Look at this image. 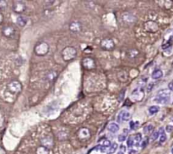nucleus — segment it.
<instances>
[{
  "instance_id": "1",
  "label": "nucleus",
  "mask_w": 173,
  "mask_h": 154,
  "mask_svg": "<svg viewBox=\"0 0 173 154\" xmlns=\"http://www.w3.org/2000/svg\"><path fill=\"white\" fill-rule=\"evenodd\" d=\"M77 55V50L74 47H65L62 52V57L64 61H69Z\"/></svg>"
},
{
  "instance_id": "2",
  "label": "nucleus",
  "mask_w": 173,
  "mask_h": 154,
  "mask_svg": "<svg viewBox=\"0 0 173 154\" xmlns=\"http://www.w3.org/2000/svg\"><path fill=\"white\" fill-rule=\"evenodd\" d=\"M34 51H35V53L38 56H44L49 51V46L47 42H38L37 44L35 46Z\"/></svg>"
},
{
  "instance_id": "3",
  "label": "nucleus",
  "mask_w": 173,
  "mask_h": 154,
  "mask_svg": "<svg viewBox=\"0 0 173 154\" xmlns=\"http://www.w3.org/2000/svg\"><path fill=\"white\" fill-rule=\"evenodd\" d=\"M144 28L146 32L151 33H154L156 32H158L159 30V25L154 22L153 20H149V21H146L144 24Z\"/></svg>"
},
{
  "instance_id": "4",
  "label": "nucleus",
  "mask_w": 173,
  "mask_h": 154,
  "mask_svg": "<svg viewBox=\"0 0 173 154\" xmlns=\"http://www.w3.org/2000/svg\"><path fill=\"white\" fill-rule=\"evenodd\" d=\"M8 89H9L10 92L17 94L20 92V91L22 89V86L18 80H13V81H11L8 84Z\"/></svg>"
},
{
  "instance_id": "5",
  "label": "nucleus",
  "mask_w": 173,
  "mask_h": 154,
  "mask_svg": "<svg viewBox=\"0 0 173 154\" xmlns=\"http://www.w3.org/2000/svg\"><path fill=\"white\" fill-rule=\"evenodd\" d=\"M25 9H26V6L23 1H14L13 3V10L15 13L21 14L25 10Z\"/></svg>"
},
{
  "instance_id": "6",
  "label": "nucleus",
  "mask_w": 173,
  "mask_h": 154,
  "mask_svg": "<svg viewBox=\"0 0 173 154\" xmlns=\"http://www.w3.org/2000/svg\"><path fill=\"white\" fill-rule=\"evenodd\" d=\"M101 47H102L105 50H112L114 47H115V43L113 42V40L110 39V38H105L103 39L101 42Z\"/></svg>"
},
{
  "instance_id": "7",
  "label": "nucleus",
  "mask_w": 173,
  "mask_h": 154,
  "mask_svg": "<svg viewBox=\"0 0 173 154\" xmlns=\"http://www.w3.org/2000/svg\"><path fill=\"white\" fill-rule=\"evenodd\" d=\"M2 32L6 38H13L15 36V29L12 26H5L3 27Z\"/></svg>"
},
{
  "instance_id": "8",
  "label": "nucleus",
  "mask_w": 173,
  "mask_h": 154,
  "mask_svg": "<svg viewBox=\"0 0 173 154\" xmlns=\"http://www.w3.org/2000/svg\"><path fill=\"white\" fill-rule=\"evenodd\" d=\"M82 65H83V66L86 70H92L95 66V61L92 59H90V58H85V59H84L83 61H82Z\"/></svg>"
},
{
  "instance_id": "9",
  "label": "nucleus",
  "mask_w": 173,
  "mask_h": 154,
  "mask_svg": "<svg viewBox=\"0 0 173 154\" xmlns=\"http://www.w3.org/2000/svg\"><path fill=\"white\" fill-rule=\"evenodd\" d=\"M41 142L43 146L47 147V149H50L53 146V140L50 136H46L41 139Z\"/></svg>"
},
{
  "instance_id": "10",
  "label": "nucleus",
  "mask_w": 173,
  "mask_h": 154,
  "mask_svg": "<svg viewBox=\"0 0 173 154\" xmlns=\"http://www.w3.org/2000/svg\"><path fill=\"white\" fill-rule=\"evenodd\" d=\"M79 136H80V139L82 140L89 139L90 137V132L87 128H82L79 132Z\"/></svg>"
},
{
  "instance_id": "11",
  "label": "nucleus",
  "mask_w": 173,
  "mask_h": 154,
  "mask_svg": "<svg viewBox=\"0 0 173 154\" xmlns=\"http://www.w3.org/2000/svg\"><path fill=\"white\" fill-rule=\"evenodd\" d=\"M69 29H70L71 32H79L81 31V29H82V26H81L80 22L74 21V22H72V23L70 24Z\"/></svg>"
},
{
  "instance_id": "12",
  "label": "nucleus",
  "mask_w": 173,
  "mask_h": 154,
  "mask_svg": "<svg viewBox=\"0 0 173 154\" xmlns=\"http://www.w3.org/2000/svg\"><path fill=\"white\" fill-rule=\"evenodd\" d=\"M129 118H130V113H129L127 112V111H121L119 113L118 116H117V120H118V122L127 121V120L129 119Z\"/></svg>"
},
{
  "instance_id": "13",
  "label": "nucleus",
  "mask_w": 173,
  "mask_h": 154,
  "mask_svg": "<svg viewBox=\"0 0 173 154\" xmlns=\"http://www.w3.org/2000/svg\"><path fill=\"white\" fill-rule=\"evenodd\" d=\"M57 76V73L56 71H52V70H50L47 73V75L45 76V80L48 81V82H51L52 80L56 79V77Z\"/></svg>"
},
{
  "instance_id": "14",
  "label": "nucleus",
  "mask_w": 173,
  "mask_h": 154,
  "mask_svg": "<svg viewBox=\"0 0 173 154\" xmlns=\"http://www.w3.org/2000/svg\"><path fill=\"white\" fill-rule=\"evenodd\" d=\"M133 94H134L133 99H134L135 102H139V101H141V100L143 99V98H144V96H145V93H144L143 90H140V92H137V90H135V91L132 93V95H133Z\"/></svg>"
},
{
  "instance_id": "15",
  "label": "nucleus",
  "mask_w": 173,
  "mask_h": 154,
  "mask_svg": "<svg viewBox=\"0 0 173 154\" xmlns=\"http://www.w3.org/2000/svg\"><path fill=\"white\" fill-rule=\"evenodd\" d=\"M108 130H109V131H111L112 133H117V131H119V125H117V123L112 122L108 125Z\"/></svg>"
},
{
  "instance_id": "16",
  "label": "nucleus",
  "mask_w": 173,
  "mask_h": 154,
  "mask_svg": "<svg viewBox=\"0 0 173 154\" xmlns=\"http://www.w3.org/2000/svg\"><path fill=\"white\" fill-rule=\"evenodd\" d=\"M117 77H118V80L122 82H125L128 80V74L123 70H121L117 73Z\"/></svg>"
},
{
  "instance_id": "17",
  "label": "nucleus",
  "mask_w": 173,
  "mask_h": 154,
  "mask_svg": "<svg viewBox=\"0 0 173 154\" xmlns=\"http://www.w3.org/2000/svg\"><path fill=\"white\" fill-rule=\"evenodd\" d=\"M154 101L155 103H158L160 104H166L169 103L170 101V97L167 98H162V97H156L155 99H154Z\"/></svg>"
},
{
  "instance_id": "18",
  "label": "nucleus",
  "mask_w": 173,
  "mask_h": 154,
  "mask_svg": "<svg viewBox=\"0 0 173 154\" xmlns=\"http://www.w3.org/2000/svg\"><path fill=\"white\" fill-rule=\"evenodd\" d=\"M16 23L18 24V26H19L20 27H24L27 23V19L24 16H19L16 20Z\"/></svg>"
},
{
  "instance_id": "19",
  "label": "nucleus",
  "mask_w": 173,
  "mask_h": 154,
  "mask_svg": "<svg viewBox=\"0 0 173 154\" xmlns=\"http://www.w3.org/2000/svg\"><path fill=\"white\" fill-rule=\"evenodd\" d=\"M162 76H163V72H162V70H154V72L152 73V75H151L152 79H154V80L160 79Z\"/></svg>"
},
{
  "instance_id": "20",
  "label": "nucleus",
  "mask_w": 173,
  "mask_h": 154,
  "mask_svg": "<svg viewBox=\"0 0 173 154\" xmlns=\"http://www.w3.org/2000/svg\"><path fill=\"white\" fill-rule=\"evenodd\" d=\"M171 95V92L170 91L167 90V89H162L158 92L157 93V97H162V98H167V97H170Z\"/></svg>"
},
{
  "instance_id": "21",
  "label": "nucleus",
  "mask_w": 173,
  "mask_h": 154,
  "mask_svg": "<svg viewBox=\"0 0 173 154\" xmlns=\"http://www.w3.org/2000/svg\"><path fill=\"white\" fill-rule=\"evenodd\" d=\"M37 154H49V149H47L45 146H40L37 150Z\"/></svg>"
},
{
  "instance_id": "22",
  "label": "nucleus",
  "mask_w": 173,
  "mask_h": 154,
  "mask_svg": "<svg viewBox=\"0 0 173 154\" xmlns=\"http://www.w3.org/2000/svg\"><path fill=\"white\" fill-rule=\"evenodd\" d=\"M117 147H118V145H117V143H116V142L112 143V144L110 146V148H109V150H108L107 154L114 153V152L117 151Z\"/></svg>"
},
{
  "instance_id": "23",
  "label": "nucleus",
  "mask_w": 173,
  "mask_h": 154,
  "mask_svg": "<svg viewBox=\"0 0 173 154\" xmlns=\"http://www.w3.org/2000/svg\"><path fill=\"white\" fill-rule=\"evenodd\" d=\"M160 143H164L166 140V135L165 134V132H164V128L163 127H161L160 129Z\"/></svg>"
},
{
  "instance_id": "24",
  "label": "nucleus",
  "mask_w": 173,
  "mask_h": 154,
  "mask_svg": "<svg viewBox=\"0 0 173 154\" xmlns=\"http://www.w3.org/2000/svg\"><path fill=\"white\" fill-rule=\"evenodd\" d=\"M160 110V107L158 106H151L149 108V113H150L151 115H153L154 113H157L159 112Z\"/></svg>"
},
{
  "instance_id": "25",
  "label": "nucleus",
  "mask_w": 173,
  "mask_h": 154,
  "mask_svg": "<svg viewBox=\"0 0 173 154\" xmlns=\"http://www.w3.org/2000/svg\"><path fill=\"white\" fill-rule=\"evenodd\" d=\"M153 129H154V126L153 125H147L146 126H145V128H144V132H145V134H149L150 133L151 131H153Z\"/></svg>"
},
{
  "instance_id": "26",
  "label": "nucleus",
  "mask_w": 173,
  "mask_h": 154,
  "mask_svg": "<svg viewBox=\"0 0 173 154\" xmlns=\"http://www.w3.org/2000/svg\"><path fill=\"white\" fill-rule=\"evenodd\" d=\"M138 54H139V52L137 51L136 49H131L130 51L128 52V55H129L130 58H135Z\"/></svg>"
},
{
  "instance_id": "27",
  "label": "nucleus",
  "mask_w": 173,
  "mask_h": 154,
  "mask_svg": "<svg viewBox=\"0 0 173 154\" xmlns=\"http://www.w3.org/2000/svg\"><path fill=\"white\" fill-rule=\"evenodd\" d=\"M158 137H159V132H158V131H154V132L152 133L151 136H150L151 140H155Z\"/></svg>"
},
{
  "instance_id": "28",
  "label": "nucleus",
  "mask_w": 173,
  "mask_h": 154,
  "mask_svg": "<svg viewBox=\"0 0 173 154\" xmlns=\"http://www.w3.org/2000/svg\"><path fill=\"white\" fill-rule=\"evenodd\" d=\"M139 127V122H130V128L132 130H136Z\"/></svg>"
},
{
  "instance_id": "29",
  "label": "nucleus",
  "mask_w": 173,
  "mask_h": 154,
  "mask_svg": "<svg viewBox=\"0 0 173 154\" xmlns=\"http://www.w3.org/2000/svg\"><path fill=\"white\" fill-rule=\"evenodd\" d=\"M141 140H142V135H141L140 133L135 134V135H134V140H136L139 143V141H141Z\"/></svg>"
},
{
  "instance_id": "30",
  "label": "nucleus",
  "mask_w": 173,
  "mask_h": 154,
  "mask_svg": "<svg viewBox=\"0 0 173 154\" xmlns=\"http://www.w3.org/2000/svg\"><path fill=\"white\" fill-rule=\"evenodd\" d=\"M127 145L128 147H131L133 145V137H129L128 140H127Z\"/></svg>"
},
{
  "instance_id": "31",
  "label": "nucleus",
  "mask_w": 173,
  "mask_h": 154,
  "mask_svg": "<svg viewBox=\"0 0 173 154\" xmlns=\"http://www.w3.org/2000/svg\"><path fill=\"white\" fill-rule=\"evenodd\" d=\"M126 137L127 135L125 134H122V135H120L118 136V141H120V142H123L124 140H126Z\"/></svg>"
},
{
  "instance_id": "32",
  "label": "nucleus",
  "mask_w": 173,
  "mask_h": 154,
  "mask_svg": "<svg viewBox=\"0 0 173 154\" xmlns=\"http://www.w3.org/2000/svg\"><path fill=\"white\" fill-rule=\"evenodd\" d=\"M111 141L109 140H104V141L102 142V146H105V147H107V146H111Z\"/></svg>"
},
{
  "instance_id": "33",
  "label": "nucleus",
  "mask_w": 173,
  "mask_h": 154,
  "mask_svg": "<svg viewBox=\"0 0 173 154\" xmlns=\"http://www.w3.org/2000/svg\"><path fill=\"white\" fill-rule=\"evenodd\" d=\"M166 132H168V133L172 132L173 131V125H168L166 126Z\"/></svg>"
},
{
  "instance_id": "34",
  "label": "nucleus",
  "mask_w": 173,
  "mask_h": 154,
  "mask_svg": "<svg viewBox=\"0 0 173 154\" xmlns=\"http://www.w3.org/2000/svg\"><path fill=\"white\" fill-rule=\"evenodd\" d=\"M6 6H7V2L6 1H0V10L4 9Z\"/></svg>"
},
{
  "instance_id": "35",
  "label": "nucleus",
  "mask_w": 173,
  "mask_h": 154,
  "mask_svg": "<svg viewBox=\"0 0 173 154\" xmlns=\"http://www.w3.org/2000/svg\"><path fill=\"white\" fill-rule=\"evenodd\" d=\"M148 143H149V140H148V139H146V140L143 141V143H142V145H141V147H142V148H145V146L148 145Z\"/></svg>"
},
{
  "instance_id": "36",
  "label": "nucleus",
  "mask_w": 173,
  "mask_h": 154,
  "mask_svg": "<svg viewBox=\"0 0 173 154\" xmlns=\"http://www.w3.org/2000/svg\"><path fill=\"white\" fill-rule=\"evenodd\" d=\"M124 94H125V90H122V94H120V96H119V101H120V102L123 100V97H124Z\"/></svg>"
},
{
  "instance_id": "37",
  "label": "nucleus",
  "mask_w": 173,
  "mask_h": 154,
  "mask_svg": "<svg viewBox=\"0 0 173 154\" xmlns=\"http://www.w3.org/2000/svg\"><path fill=\"white\" fill-rule=\"evenodd\" d=\"M168 88L170 91L173 92V80H172V81L168 84Z\"/></svg>"
},
{
  "instance_id": "38",
  "label": "nucleus",
  "mask_w": 173,
  "mask_h": 154,
  "mask_svg": "<svg viewBox=\"0 0 173 154\" xmlns=\"http://www.w3.org/2000/svg\"><path fill=\"white\" fill-rule=\"evenodd\" d=\"M153 86H154V84H153V83H150V84L148 85V86H147V90H148V92H150Z\"/></svg>"
},
{
  "instance_id": "39",
  "label": "nucleus",
  "mask_w": 173,
  "mask_h": 154,
  "mask_svg": "<svg viewBox=\"0 0 173 154\" xmlns=\"http://www.w3.org/2000/svg\"><path fill=\"white\" fill-rule=\"evenodd\" d=\"M0 154H6V152H5V150L2 147V146H0Z\"/></svg>"
},
{
  "instance_id": "40",
  "label": "nucleus",
  "mask_w": 173,
  "mask_h": 154,
  "mask_svg": "<svg viewBox=\"0 0 173 154\" xmlns=\"http://www.w3.org/2000/svg\"><path fill=\"white\" fill-rule=\"evenodd\" d=\"M120 151H121V152H125V151H126L125 146H120Z\"/></svg>"
},
{
  "instance_id": "41",
  "label": "nucleus",
  "mask_w": 173,
  "mask_h": 154,
  "mask_svg": "<svg viewBox=\"0 0 173 154\" xmlns=\"http://www.w3.org/2000/svg\"><path fill=\"white\" fill-rule=\"evenodd\" d=\"M3 20H4V15H3V14L0 12V24L3 22Z\"/></svg>"
},
{
  "instance_id": "42",
  "label": "nucleus",
  "mask_w": 173,
  "mask_h": 154,
  "mask_svg": "<svg viewBox=\"0 0 173 154\" xmlns=\"http://www.w3.org/2000/svg\"><path fill=\"white\" fill-rule=\"evenodd\" d=\"M136 153H137V151H136V150H131L130 152H129V154H136Z\"/></svg>"
},
{
  "instance_id": "43",
  "label": "nucleus",
  "mask_w": 173,
  "mask_h": 154,
  "mask_svg": "<svg viewBox=\"0 0 173 154\" xmlns=\"http://www.w3.org/2000/svg\"><path fill=\"white\" fill-rule=\"evenodd\" d=\"M3 122H4V119H3V118H2V116L0 115V126L2 125Z\"/></svg>"
},
{
  "instance_id": "44",
  "label": "nucleus",
  "mask_w": 173,
  "mask_h": 154,
  "mask_svg": "<svg viewBox=\"0 0 173 154\" xmlns=\"http://www.w3.org/2000/svg\"><path fill=\"white\" fill-rule=\"evenodd\" d=\"M117 154H124V152H121V151H120V152H118Z\"/></svg>"
},
{
  "instance_id": "45",
  "label": "nucleus",
  "mask_w": 173,
  "mask_h": 154,
  "mask_svg": "<svg viewBox=\"0 0 173 154\" xmlns=\"http://www.w3.org/2000/svg\"><path fill=\"white\" fill-rule=\"evenodd\" d=\"M171 152H172V154H173V146H172V149H171Z\"/></svg>"
},
{
  "instance_id": "46",
  "label": "nucleus",
  "mask_w": 173,
  "mask_h": 154,
  "mask_svg": "<svg viewBox=\"0 0 173 154\" xmlns=\"http://www.w3.org/2000/svg\"><path fill=\"white\" fill-rule=\"evenodd\" d=\"M172 146H173V143H172Z\"/></svg>"
}]
</instances>
